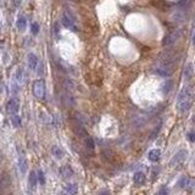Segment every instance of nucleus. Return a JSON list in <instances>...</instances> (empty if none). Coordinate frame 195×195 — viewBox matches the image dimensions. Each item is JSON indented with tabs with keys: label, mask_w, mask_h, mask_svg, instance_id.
<instances>
[{
	"label": "nucleus",
	"mask_w": 195,
	"mask_h": 195,
	"mask_svg": "<svg viewBox=\"0 0 195 195\" xmlns=\"http://www.w3.org/2000/svg\"><path fill=\"white\" fill-rule=\"evenodd\" d=\"M62 103L66 106H73L74 105V99L69 93H64L62 94Z\"/></svg>",
	"instance_id": "obj_12"
},
{
	"label": "nucleus",
	"mask_w": 195,
	"mask_h": 195,
	"mask_svg": "<svg viewBox=\"0 0 195 195\" xmlns=\"http://www.w3.org/2000/svg\"><path fill=\"white\" fill-rule=\"evenodd\" d=\"M193 44L195 45V34H194V37H193Z\"/></svg>",
	"instance_id": "obj_30"
},
{
	"label": "nucleus",
	"mask_w": 195,
	"mask_h": 195,
	"mask_svg": "<svg viewBox=\"0 0 195 195\" xmlns=\"http://www.w3.org/2000/svg\"><path fill=\"white\" fill-rule=\"evenodd\" d=\"M145 182V174L143 172H136L134 174V183L137 185H141Z\"/></svg>",
	"instance_id": "obj_16"
},
{
	"label": "nucleus",
	"mask_w": 195,
	"mask_h": 195,
	"mask_svg": "<svg viewBox=\"0 0 195 195\" xmlns=\"http://www.w3.org/2000/svg\"><path fill=\"white\" fill-rule=\"evenodd\" d=\"M33 94L38 99H44L45 98V84L44 80H38L33 83Z\"/></svg>",
	"instance_id": "obj_5"
},
{
	"label": "nucleus",
	"mask_w": 195,
	"mask_h": 195,
	"mask_svg": "<svg viewBox=\"0 0 195 195\" xmlns=\"http://www.w3.org/2000/svg\"><path fill=\"white\" fill-rule=\"evenodd\" d=\"M16 80H17L18 83H22L23 82V69L22 67L17 69V71H16Z\"/></svg>",
	"instance_id": "obj_23"
},
{
	"label": "nucleus",
	"mask_w": 195,
	"mask_h": 195,
	"mask_svg": "<svg viewBox=\"0 0 195 195\" xmlns=\"http://www.w3.org/2000/svg\"><path fill=\"white\" fill-rule=\"evenodd\" d=\"M192 101H193V90L189 85H185L181 90L177 99V107L179 112H187L192 106Z\"/></svg>",
	"instance_id": "obj_1"
},
{
	"label": "nucleus",
	"mask_w": 195,
	"mask_h": 195,
	"mask_svg": "<svg viewBox=\"0 0 195 195\" xmlns=\"http://www.w3.org/2000/svg\"><path fill=\"white\" fill-rule=\"evenodd\" d=\"M58 26H59L58 23H55V32H56V34H59V32H60V28H59Z\"/></svg>",
	"instance_id": "obj_29"
},
{
	"label": "nucleus",
	"mask_w": 195,
	"mask_h": 195,
	"mask_svg": "<svg viewBox=\"0 0 195 195\" xmlns=\"http://www.w3.org/2000/svg\"><path fill=\"white\" fill-rule=\"evenodd\" d=\"M31 32H32L34 35L39 33V24H38L37 22L32 23V26H31Z\"/></svg>",
	"instance_id": "obj_25"
},
{
	"label": "nucleus",
	"mask_w": 195,
	"mask_h": 195,
	"mask_svg": "<svg viewBox=\"0 0 195 195\" xmlns=\"http://www.w3.org/2000/svg\"><path fill=\"white\" fill-rule=\"evenodd\" d=\"M37 174H38V181H39V183L42 184V185L45 184V176H44V172H43L42 170H39Z\"/></svg>",
	"instance_id": "obj_24"
},
{
	"label": "nucleus",
	"mask_w": 195,
	"mask_h": 195,
	"mask_svg": "<svg viewBox=\"0 0 195 195\" xmlns=\"http://www.w3.org/2000/svg\"><path fill=\"white\" fill-rule=\"evenodd\" d=\"M182 33H183V31L182 29H176V31H173L171 32L170 34H167L165 38H163V40H162V45L163 46H171L173 45L181 37H182Z\"/></svg>",
	"instance_id": "obj_4"
},
{
	"label": "nucleus",
	"mask_w": 195,
	"mask_h": 195,
	"mask_svg": "<svg viewBox=\"0 0 195 195\" xmlns=\"http://www.w3.org/2000/svg\"><path fill=\"white\" fill-rule=\"evenodd\" d=\"M16 27H17V29H18L20 32H23V31L26 29V27H27V21H26V18H24L23 16H20V17L17 18Z\"/></svg>",
	"instance_id": "obj_15"
},
{
	"label": "nucleus",
	"mask_w": 195,
	"mask_h": 195,
	"mask_svg": "<svg viewBox=\"0 0 195 195\" xmlns=\"http://www.w3.org/2000/svg\"><path fill=\"white\" fill-rule=\"evenodd\" d=\"M65 192L67 195H76L78 192V188H77V184L74 183H69L65 188Z\"/></svg>",
	"instance_id": "obj_14"
},
{
	"label": "nucleus",
	"mask_w": 195,
	"mask_h": 195,
	"mask_svg": "<svg viewBox=\"0 0 195 195\" xmlns=\"http://www.w3.org/2000/svg\"><path fill=\"white\" fill-rule=\"evenodd\" d=\"M27 61H28V67L31 69H33L34 71L37 67H38V64H39V61H38V58L35 56L34 54H28V58H27Z\"/></svg>",
	"instance_id": "obj_9"
},
{
	"label": "nucleus",
	"mask_w": 195,
	"mask_h": 195,
	"mask_svg": "<svg viewBox=\"0 0 195 195\" xmlns=\"http://www.w3.org/2000/svg\"><path fill=\"white\" fill-rule=\"evenodd\" d=\"M187 156H188V151H187V150H179V151L172 157V160H171V166L177 167V166L182 165L184 161H185V159H187Z\"/></svg>",
	"instance_id": "obj_7"
},
{
	"label": "nucleus",
	"mask_w": 195,
	"mask_h": 195,
	"mask_svg": "<svg viewBox=\"0 0 195 195\" xmlns=\"http://www.w3.org/2000/svg\"><path fill=\"white\" fill-rule=\"evenodd\" d=\"M85 146H87L89 150H94L95 144H94V140H93L92 138H89V137L85 138Z\"/></svg>",
	"instance_id": "obj_22"
},
{
	"label": "nucleus",
	"mask_w": 195,
	"mask_h": 195,
	"mask_svg": "<svg viewBox=\"0 0 195 195\" xmlns=\"http://www.w3.org/2000/svg\"><path fill=\"white\" fill-rule=\"evenodd\" d=\"M61 174H62L65 178H69V177H71V176L73 174V172H72L71 167H69V166H65V167H62V168H61Z\"/></svg>",
	"instance_id": "obj_19"
},
{
	"label": "nucleus",
	"mask_w": 195,
	"mask_h": 195,
	"mask_svg": "<svg viewBox=\"0 0 195 195\" xmlns=\"http://www.w3.org/2000/svg\"><path fill=\"white\" fill-rule=\"evenodd\" d=\"M6 111H8L9 115L11 116L17 115V112L20 111V101H18V99H16V98L10 99L8 101V104H6Z\"/></svg>",
	"instance_id": "obj_6"
},
{
	"label": "nucleus",
	"mask_w": 195,
	"mask_h": 195,
	"mask_svg": "<svg viewBox=\"0 0 195 195\" xmlns=\"http://www.w3.org/2000/svg\"><path fill=\"white\" fill-rule=\"evenodd\" d=\"M51 152H53V155H54L56 159H62V157H64V151L60 149L59 146H56V145L51 148Z\"/></svg>",
	"instance_id": "obj_17"
},
{
	"label": "nucleus",
	"mask_w": 195,
	"mask_h": 195,
	"mask_svg": "<svg viewBox=\"0 0 195 195\" xmlns=\"http://www.w3.org/2000/svg\"><path fill=\"white\" fill-rule=\"evenodd\" d=\"M18 168H20V172L24 174L27 172V168H28V165H27V159L26 156L23 155L22 152L18 154Z\"/></svg>",
	"instance_id": "obj_8"
},
{
	"label": "nucleus",
	"mask_w": 195,
	"mask_h": 195,
	"mask_svg": "<svg viewBox=\"0 0 195 195\" xmlns=\"http://www.w3.org/2000/svg\"><path fill=\"white\" fill-rule=\"evenodd\" d=\"M194 165H195V161H194Z\"/></svg>",
	"instance_id": "obj_31"
},
{
	"label": "nucleus",
	"mask_w": 195,
	"mask_h": 195,
	"mask_svg": "<svg viewBox=\"0 0 195 195\" xmlns=\"http://www.w3.org/2000/svg\"><path fill=\"white\" fill-rule=\"evenodd\" d=\"M38 182H39V181H38V174L32 171V172L29 173V178H28V184H29L31 189H34Z\"/></svg>",
	"instance_id": "obj_13"
},
{
	"label": "nucleus",
	"mask_w": 195,
	"mask_h": 195,
	"mask_svg": "<svg viewBox=\"0 0 195 195\" xmlns=\"http://www.w3.org/2000/svg\"><path fill=\"white\" fill-rule=\"evenodd\" d=\"M148 157H149V160L151 161V162H157V161L160 160V157H161L160 149H152L149 152Z\"/></svg>",
	"instance_id": "obj_10"
},
{
	"label": "nucleus",
	"mask_w": 195,
	"mask_h": 195,
	"mask_svg": "<svg viewBox=\"0 0 195 195\" xmlns=\"http://www.w3.org/2000/svg\"><path fill=\"white\" fill-rule=\"evenodd\" d=\"M174 71V67L173 66H168V65H165V64H161V62H157L155 64V72L161 76V77H170Z\"/></svg>",
	"instance_id": "obj_3"
},
{
	"label": "nucleus",
	"mask_w": 195,
	"mask_h": 195,
	"mask_svg": "<svg viewBox=\"0 0 195 195\" xmlns=\"http://www.w3.org/2000/svg\"><path fill=\"white\" fill-rule=\"evenodd\" d=\"M157 195H168V189L166 187L161 188L160 190H159V193H157Z\"/></svg>",
	"instance_id": "obj_26"
},
{
	"label": "nucleus",
	"mask_w": 195,
	"mask_h": 195,
	"mask_svg": "<svg viewBox=\"0 0 195 195\" xmlns=\"http://www.w3.org/2000/svg\"><path fill=\"white\" fill-rule=\"evenodd\" d=\"M189 182H190V179H189L188 177H182V178L179 179V182H178V185H179L181 188H188Z\"/></svg>",
	"instance_id": "obj_21"
},
{
	"label": "nucleus",
	"mask_w": 195,
	"mask_h": 195,
	"mask_svg": "<svg viewBox=\"0 0 195 195\" xmlns=\"http://www.w3.org/2000/svg\"><path fill=\"white\" fill-rule=\"evenodd\" d=\"M193 72H194V69H193V65L192 64H188L185 67H184V71H183V77L185 80H189L192 77H193Z\"/></svg>",
	"instance_id": "obj_11"
},
{
	"label": "nucleus",
	"mask_w": 195,
	"mask_h": 195,
	"mask_svg": "<svg viewBox=\"0 0 195 195\" xmlns=\"http://www.w3.org/2000/svg\"><path fill=\"white\" fill-rule=\"evenodd\" d=\"M62 23L69 29L78 31V26H77V22H76V18H74V16L69 10H65L64 13H62Z\"/></svg>",
	"instance_id": "obj_2"
},
{
	"label": "nucleus",
	"mask_w": 195,
	"mask_h": 195,
	"mask_svg": "<svg viewBox=\"0 0 195 195\" xmlns=\"http://www.w3.org/2000/svg\"><path fill=\"white\" fill-rule=\"evenodd\" d=\"M98 195H111V193H110L107 189H104V190H101Z\"/></svg>",
	"instance_id": "obj_28"
},
{
	"label": "nucleus",
	"mask_w": 195,
	"mask_h": 195,
	"mask_svg": "<svg viewBox=\"0 0 195 195\" xmlns=\"http://www.w3.org/2000/svg\"><path fill=\"white\" fill-rule=\"evenodd\" d=\"M188 139H189V141L194 143L195 141V132H189V133H188Z\"/></svg>",
	"instance_id": "obj_27"
},
{
	"label": "nucleus",
	"mask_w": 195,
	"mask_h": 195,
	"mask_svg": "<svg viewBox=\"0 0 195 195\" xmlns=\"http://www.w3.org/2000/svg\"><path fill=\"white\" fill-rule=\"evenodd\" d=\"M173 18H174V21H177V22H182L185 20V13L183 11H177L174 12V15H173Z\"/></svg>",
	"instance_id": "obj_18"
},
{
	"label": "nucleus",
	"mask_w": 195,
	"mask_h": 195,
	"mask_svg": "<svg viewBox=\"0 0 195 195\" xmlns=\"http://www.w3.org/2000/svg\"><path fill=\"white\" fill-rule=\"evenodd\" d=\"M11 122H12V126L15 127V128H18V127L21 126V117L18 115L11 116Z\"/></svg>",
	"instance_id": "obj_20"
}]
</instances>
